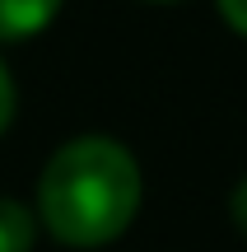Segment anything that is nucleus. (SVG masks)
<instances>
[{"label": "nucleus", "mask_w": 247, "mask_h": 252, "mask_svg": "<svg viewBox=\"0 0 247 252\" xmlns=\"http://www.w3.org/2000/svg\"><path fill=\"white\" fill-rule=\"evenodd\" d=\"M145 206V168L117 135L84 131L61 140L37 168L33 215L61 248H112L131 234Z\"/></svg>", "instance_id": "1"}, {"label": "nucleus", "mask_w": 247, "mask_h": 252, "mask_svg": "<svg viewBox=\"0 0 247 252\" xmlns=\"http://www.w3.org/2000/svg\"><path fill=\"white\" fill-rule=\"evenodd\" d=\"M65 0H0V47H19L42 37L56 24Z\"/></svg>", "instance_id": "2"}, {"label": "nucleus", "mask_w": 247, "mask_h": 252, "mask_svg": "<svg viewBox=\"0 0 247 252\" xmlns=\"http://www.w3.org/2000/svg\"><path fill=\"white\" fill-rule=\"evenodd\" d=\"M37 234H42V224H37L33 206L0 191V252H33Z\"/></svg>", "instance_id": "3"}, {"label": "nucleus", "mask_w": 247, "mask_h": 252, "mask_svg": "<svg viewBox=\"0 0 247 252\" xmlns=\"http://www.w3.org/2000/svg\"><path fill=\"white\" fill-rule=\"evenodd\" d=\"M14 112H19V84H14V70H9L5 52H0V135L14 126Z\"/></svg>", "instance_id": "4"}, {"label": "nucleus", "mask_w": 247, "mask_h": 252, "mask_svg": "<svg viewBox=\"0 0 247 252\" xmlns=\"http://www.w3.org/2000/svg\"><path fill=\"white\" fill-rule=\"evenodd\" d=\"M215 14H220V24L229 28L233 37L247 42V0H215Z\"/></svg>", "instance_id": "5"}, {"label": "nucleus", "mask_w": 247, "mask_h": 252, "mask_svg": "<svg viewBox=\"0 0 247 252\" xmlns=\"http://www.w3.org/2000/svg\"><path fill=\"white\" fill-rule=\"evenodd\" d=\"M229 224L247 238V173H243V178L229 187Z\"/></svg>", "instance_id": "6"}, {"label": "nucleus", "mask_w": 247, "mask_h": 252, "mask_svg": "<svg viewBox=\"0 0 247 252\" xmlns=\"http://www.w3.org/2000/svg\"><path fill=\"white\" fill-rule=\"evenodd\" d=\"M140 5H182V0H140Z\"/></svg>", "instance_id": "7"}]
</instances>
